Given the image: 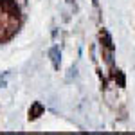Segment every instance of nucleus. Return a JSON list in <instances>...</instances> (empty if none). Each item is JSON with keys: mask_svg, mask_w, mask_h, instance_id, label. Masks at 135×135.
Returning a JSON list of instances; mask_svg holds the SVG:
<instances>
[{"mask_svg": "<svg viewBox=\"0 0 135 135\" xmlns=\"http://www.w3.org/2000/svg\"><path fill=\"white\" fill-rule=\"evenodd\" d=\"M0 9L11 16H18V6L16 0H0Z\"/></svg>", "mask_w": 135, "mask_h": 135, "instance_id": "1", "label": "nucleus"}, {"mask_svg": "<svg viewBox=\"0 0 135 135\" xmlns=\"http://www.w3.org/2000/svg\"><path fill=\"white\" fill-rule=\"evenodd\" d=\"M43 112V108H42V104L40 103H34V106H32V110H29V119H36L38 115Z\"/></svg>", "mask_w": 135, "mask_h": 135, "instance_id": "2", "label": "nucleus"}, {"mask_svg": "<svg viewBox=\"0 0 135 135\" xmlns=\"http://www.w3.org/2000/svg\"><path fill=\"white\" fill-rule=\"evenodd\" d=\"M117 79H119V85H121V86H124V76L121 72H117V76H115V81H117Z\"/></svg>", "mask_w": 135, "mask_h": 135, "instance_id": "3", "label": "nucleus"}]
</instances>
